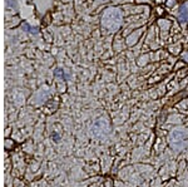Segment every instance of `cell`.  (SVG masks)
Returning <instances> with one entry per match:
<instances>
[{
    "label": "cell",
    "instance_id": "cell-1",
    "mask_svg": "<svg viewBox=\"0 0 188 187\" xmlns=\"http://www.w3.org/2000/svg\"><path fill=\"white\" fill-rule=\"evenodd\" d=\"M179 20L188 22V0H186L179 8Z\"/></svg>",
    "mask_w": 188,
    "mask_h": 187
}]
</instances>
